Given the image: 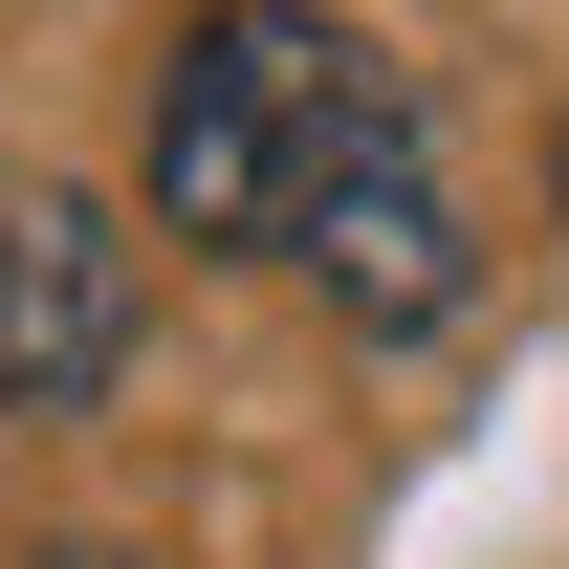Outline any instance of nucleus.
Here are the masks:
<instances>
[{"label":"nucleus","mask_w":569,"mask_h":569,"mask_svg":"<svg viewBox=\"0 0 569 569\" xmlns=\"http://www.w3.org/2000/svg\"><path fill=\"white\" fill-rule=\"evenodd\" d=\"M153 329V263H132V219L110 198H0V417H88L110 372H132Z\"/></svg>","instance_id":"nucleus-2"},{"label":"nucleus","mask_w":569,"mask_h":569,"mask_svg":"<svg viewBox=\"0 0 569 569\" xmlns=\"http://www.w3.org/2000/svg\"><path fill=\"white\" fill-rule=\"evenodd\" d=\"M372 132H417V88L372 67L329 0H219L198 44H176V88H153V219H176L198 263H284L307 198H329Z\"/></svg>","instance_id":"nucleus-1"},{"label":"nucleus","mask_w":569,"mask_h":569,"mask_svg":"<svg viewBox=\"0 0 569 569\" xmlns=\"http://www.w3.org/2000/svg\"><path fill=\"white\" fill-rule=\"evenodd\" d=\"M44 569H132V548H44Z\"/></svg>","instance_id":"nucleus-4"},{"label":"nucleus","mask_w":569,"mask_h":569,"mask_svg":"<svg viewBox=\"0 0 569 569\" xmlns=\"http://www.w3.org/2000/svg\"><path fill=\"white\" fill-rule=\"evenodd\" d=\"M284 263L351 307L372 351H417V329H460V284H482V241H460V198H438V132H372L329 198H307V241Z\"/></svg>","instance_id":"nucleus-3"}]
</instances>
